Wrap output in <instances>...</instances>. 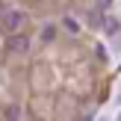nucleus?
<instances>
[{"label": "nucleus", "instance_id": "1", "mask_svg": "<svg viewBox=\"0 0 121 121\" xmlns=\"http://www.w3.org/2000/svg\"><path fill=\"white\" fill-rule=\"evenodd\" d=\"M3 27H6V33H21V30L27 27V12H24V9L3 12Z\"/></svg>", "mask_w": 121, "mask_h": 121}, {"label": "nucleus", "instance_id": "2", "mask_svg": "<svg viewBox=\"0 0 121 121\" xmlns=\"http://www.w3.org/2000/svg\"><path fill=\"white\" fill-rule=\"evenodd\" d=\"M9 50L12 53H27L30 50V39L24 35V30L21 33H9Z\"/></svg>", "mask_w": 121, "mask_h": 121}, {"label": "nucleus", "instance_id": "3", "mask_svg": "<svg viewBox=\"0 0 121 121\" xmlns=\"http://www.w3.org/2000/svg\"><path fill=\"white\" fill-rule=\"evenodd\" d=\"M56 39V27H53V24H44V27H41V41H53Z\"/></svg>", "mask_w": 121, "mask_h": 121}, {"label": "nucleus", "instance_id": "4", "mask_svg": "<svg viewBox=\"0 0 121 121\" xmlns=\"http://www.w3.org/2000/svg\"><path fill=\"white\" fill-rule=\"evenodd\" d=\"M65 30H68V33H74V35H77V33H80V24H77L74 18H65Z\"/></svg>", "mask_w": 121, "mask_h": 121}, {"label": "nucleus", "instance_id": "5", "mask_svg": "<svg viewBox=\"0 0 121 121\" xmlns=\"http://www.w3.org/2000/svg\"><path fill=\"white\" fill-rule=\"evenodd\" d=\"M112 6V0H98V12H104V9H109Z\"/></svg>", "mask_w": 121, "mask_h": 121}]
</instances>
